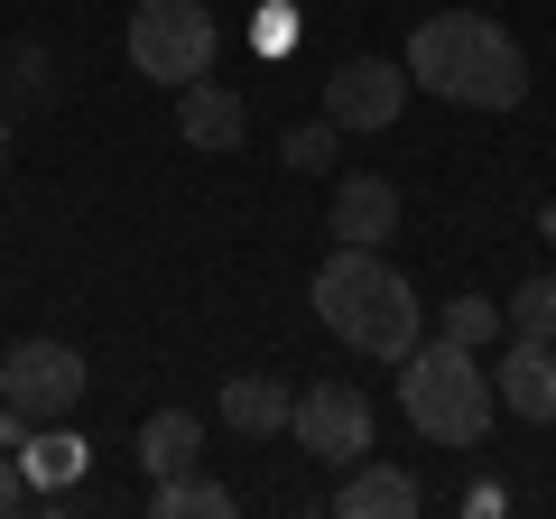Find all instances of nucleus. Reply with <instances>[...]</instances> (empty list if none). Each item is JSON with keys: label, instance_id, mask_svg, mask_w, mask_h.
I'll use <instances>...</instances> for the list:
<instances>
[{"label": "nucleus", "instance_id": "nucleus-1", "mask_svg": "<svg viewBox=\"0 0 556 519\" xmlns=\"http://www.w3.org/2000/svg\"><path fill=\"white\" fill-rule=\"evenodd\" d=\"M408 84H427L437 102H455V112H519L529 102V56H519V38L501 20H482V10H437V20H417L408 38Z\"/></svg>", "mask_w": 556, "mask_h": 519}, {"label": "nucleus", "instance_id": "nucleus-2", "mask_svg": "<svg viewBox=\"0 0 556 519\" xmlns=\"http://www.w3.org/2000/svg\"><path fill=\"white\" fill-rule=\"evenodd\" d=\"M316 316H325L334 343H353V353H371V362L417 353V334H427L417 288L399 279L380 251H353V241H334V260L316 269Z\"/></svg>", "mask_w": 556, "mask_h": 519}, {"label": "nucleus", "instance_id": "nucleus-3", "mask_svg": "<svg viewBox=\"0 0 556 519\" xmlns=\"http://www.w3.org/2000/svg\"><path fill=\"white\" fill-rule=\"evenodd\" d=\"M399 408H408V427L427 445H482L492 436V408H501V390H492V371L473 362V343H455V334H417V353H399Z\"/></svg>", "mask_w": 556, "mask_h": 519}, {"label": "nucleus", "instance_id": "nucleus-4", "mask_svg": "<svg viewBox=\"0 0 556 519\" xmlns=\"http://www.w3.org/2000/svg\"><path fill=\"white\" fill-rule=\"evenodd\" d=\"M130 65L149 84H195L214 65V20H204V0H139L130 10Z\"/></svg>", "mask_w": 556, "mask_h": 519}, {"label": "nucleus", "instance_id": "nucleus-5", "mask_svg": "<svg viewBox=\"0 0 556 519\" xmlns=\"http://www.w3.org/2000/svg\"><path fill=\"white\" fill-rule=\"evenodd\" d=\"M84 390H93V380H84V353H75V343H56V334H28V343L0 353V400H20L38 427L47 418H75Z\"/></svg>", "mask_w": 556, "mask_h": 519}, {"label": "nucleus", "instance_id": "nucleus-6", "mask_svg": "<svg viewBox=\"0 0 556 519\" xmlns=\"http://www.w3.org/2000/svg\"><path fill=\"white\" fill-rule=\"evenodd\" d=\"M408 65H390V56H343L334 75H325V121H334L343 140L353 130H390L399 112H408Z\"/></svg>", "mask_w": 556, "mask_h": 519}, {"label": "nucleus", "instance_id": "nucleus-7", "mask_svg": "<svg viewBox=\"0 0 556 519\" xmlns=\"http://www.w3.org/2000/svg\"><path fill=\"white\" fill-rule=\"evenodd\" d=\"M288 436H298L316 464H362L371 455V400H362L353 380H316V390H298Z\"/></svg>", "mask_w": 556, "mask_h": 519}, {"label": "nucleus", "instance_id": "nucleus-8", "mask_svg": "<svg viewBox=\"0 0 556 519\" xmlns=\"http://www.w3.org/2000/svg\"><path fill=\"white\" fill-rule=\"evenodd\" d=\"M492 390H501V408H510V418L556 427V343H547V334H519V343H501V371H492Z\"/></svg>", "mask_w": 556, "mask_h": 519}, {"label": "nucleus", "instance_id": "nucleus-9", "mask_svg": "<svg viewBox=\"0 0 556 519\" xmlns=\"http://www.w3.org/2000/svg\"><path fill=\"white\" fill-rule=\"evenodd\" d=\"M177 130H186V149H204V159L241 149V140H251V102H241V84L195 75V84L177 93Z\"/></svg>", "mask_w": 556, "mask_h": 519}, {"label": "nucleus", "instance_id": "nucleus-10", "mask_svg": "<svg viewBox=\"0 0 556 519\" xmlns=\"http://www.w3.org/2000/svg\"><path fill=\"white\" fill-rule=\"evenodd\" d=\"M334 510H343V519H417V510H427V492H417V473H399V464L362 455V464H343Z\"/></svg>", "mask_w": 556, "mask_h": 519}, {"label": "nucleus", "instance_id": "nucleus-11", "mask_svg": "<svg viewBox=\"0 0 556 519\" xmlns=\"http://www.w3.org/2000/svg\"><path fill=\"white\" fill-rule=\"evenodd\" d=\"M325 223H334V241H353V251H380V241L399 232V186L390 177H343L334 204H325Z\"/></svg>", "mask_w": 556, "mask_h": 519}, {"label": "nucleus", "instance_id": "nucleus-12", "mask_svg": "<svg viewBox=\"0 0 556 519\" xmlns=\"http://www.w3.org/2000/svg\"><path fill=\"white\" fill-rule=\"evenodd\" d=\"M214 418L232 427V436H278V427L298 418V390H288V380H269V371H241V380H223Z\"/></svg>", "mask_w": 556, "mask_h": 519}, {"label": "nucleus", "instance_id": "nucleus-13", "mask_svg": "<svg viewBox=\"0 0 556 519\" xmlns=\"http://www.w3.org/2000/svg\"><path fill=\"white\" fill-rule=\"evenodd\" d=\"M84 455H93V445H84L65 418H47V427H28L20 473H28V492H38V501H56V492H75V482H84Z\"/></svg>", "mask_w": 556, "mask_h": 519}, {"label": "nucleus", "instance_id": "nucleus-14", "mask_svg": "<svg viewBox=\"0 0 556 519\" xmlns=\"http://www.w3.org/2000/svg\"><path fill=\"white\" fill-rule=\"evenodd\" d=\"M186 464H204V418L195 408H159V418L139 427V473L167 482V473H186Z\"/></svg>", "mask_w": 556, "mask_h": 519}, {"label": "nucleus", "instance_id": "nucleus-15", "mask_svg": "<svg viewBox=\"0 0 556 519\" xmlns=\"http://www.w3.org/2000/svg\"><path fill=\"white\" fill-rule=\"evenodd\" d=\"M159 519H232V492H223L204 464H186V473H167L159 482V501H149Z\"/></svg>", "mask_w": 556, "mask_h": 519}, {"label": "nucleus", "instance_id": "nucleus-16", "mask_svg": "<svg viewBox=\"0 0 556 519\" xmlns=\"http://www.w3.org/2000/svg\"><path fill=\"white\" fill-rule=\"evenodd\" d=\"M278 159L298 167V177H325V167L343 159V130H334V121H298V130L278 140Z\"/></svg>", "mask_w": 556, "mask_h": 519}, {"label": "nucleus", "instance_id": "nucleus-17", "mask_svg": "<svg viewBox=\"0 0 556 519\" xmlns=\"http://www.w3.org/2000/svg\"><path fill=\"white\" fill-rule=\"evenodd\" d=\"M501 325H510V334H547V343H556V279H519L510 306H501Z\"/></svg>", "mask_w": 556, "mask_h": 519}, {"label": "nucleus", "instance_id": "nucleus-18", "mask_svg": "<svg viewBox=\"0 0 556 519\" xmlns=\"http://www.w3.org/2000/svg\"><path fill=\"white\" fill-rule=\"evenodd\" d=\"M437 334H455V343H473V353H482V343L501 334V306H492V298H445Z\"/></svg>", "mask_w": 556, "mask_h": 519}, {"label": "nucleus", "instance_id": "nucleus-19", "mask_svg": "<svg viewBox=\"0 0 556 519\" xmlns=\"http://www.w3.org/2000/svg\"><path fill=\"white\" fill-rule=\"evenodd\" d=\"M10 84H20L28 112H47V102H56V56H47V47H20V56H10Z\"/></svg>", "mask_w": 556, "mask_h": 519}, {"label": "nucleus", "instance_id": "nucleus-20", "mask_svg": "<svg viewBox=\"0 0 556 519\" xmlns=\"http://www.w3.org/2000/svg\"><path fill=\"white\" fill-rule=\"evenodd\" d=\"M28 427H38V418H28L20 400H0V455H20V445H28Z\"/></svg>", "mask_w": 556, "mask_h": 519}, {"label": "nucleus", "instance_id": "nucleus-21", "mask_svg": "<svg viewBox=\"0 0 556 519\" xmlns=\"http://www.w3.org/2000/svg\"><path fill=\"white\" fill-rule=\"evenodd\" d=\"M28 501H38V492H28V473H20V455H0V510H28Z\"/></svg>", "mask_w": 556, "mask_h": 519}, {"label": "nucleus", "instance_id": "nucleus-22", "mask_svg": "<svg viewBox=\"0 0 556 519\" xmlns=\"http://www.w3.org/2000/svg\"><path fill=\"white\" fill-rule=\"evenodd\" d=\"M298 38V20H288V0H269V20H260V47H288Z\"/></svg>", "mask_w": 556, "mask_h": 519}, {"label": "nucleus", "instance_id": "nucleus-23", "mask_svg": "<svg viewBox=\"0 0 556 519\" xmlns=\"http://www.w3.org/2000/svg\"><path fill=\"white\" fill-rule=\"evenodd\" d=\"M0 149H10V112H0Z\"/></svg>", "mask_w": 556, "mask_h": 519}]
</instances>
